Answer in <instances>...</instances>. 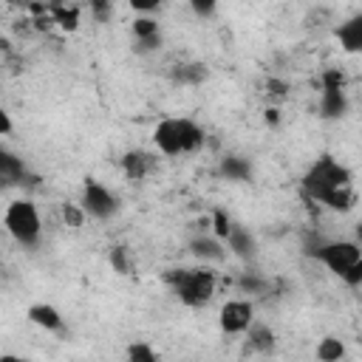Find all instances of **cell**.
I'll return each mask as SVG.
<instances>
[{
	"instance_id": "30bf717a",
	"label": "cell",
	"mask_w": 362,
	"mask_h": 362,
	"mask_svg": "<svg viewBox=\"0 0 362 362\" xmlns=\"http://www.w3.org/2000/svg\"><path fill=\"white\" fill-rule=\"evenodd\" d=\"M226 246H229V252L235 255V257H240V260H249V257H255L257 255V240H255V235L249 232V229H243V226H232V232H229V238L223 240Z\"/></svg>"
},
{
	"instance_id": "5b68a950",
	"label": "cell",
	"mask_w": 362,
	"mask_h": 362,
	"mask_svg": "<svg viewBox=\"0 0 362 362\" xmlns=\"http://www.w3.org/2000/svg\"><path fill=\"white\" fill-rule=\"evenodd\" d=\"M314 257L342 280L354 266L362 263V246L356 240H325L314 252Z\"/></svg>"
},
{
	"instance_id": "6da1fadb",
	"label": "cell",
	"mask_w": 362,
	"mask_h": 362,
	"mask_svg": "<svg viewBox=\"0 0 362 362\" xmlns=\"http://www.w3.org/2000/svg\"><path fill=\"white\" fill-rule=\"evenodd\" d=\"M303 189L311 201H320L334 212H348L354 206L351 170L331 156H322L308 167V173L303 175Z\"/></svg>"
},
{
	"instance_id": "9c48e42d",
	"label": "cell",
	"mask_w": 362,
	"mask_h": 362,
	"mask_svg": "<svg viewBox=\"0 0 362 362\" xmlns=\"http://www.w3.org/2000/svg\"><path fill=\"white\" fill-rule=\"evenodd\" d=\"M348 113V96L342 85H325L320 96V116L322 119H342Z\"/></svg>"
},
{
	"instance_id": "8992f818",
	"label": "cell",
	"mask_w": 362,
	"mask_h": 362,
	"mask_svg": "<svg viewBox=\"0 0 362 362\" xmlns=\"http://www.w3.org/2000/svg\"><path fill=\"white\" fill-rule=\"evenodd\" d=\"M79 206L85 215L96 218V221H107L110 215H116L119 209V198L99 181H88L82 187V198H79Z\"/></svg>"
},
{
	"instance_id": "cb8c5ba5",
	"label": "cell",
	"mask_w": 362,
	"mask_h": 362,
	"mask_svg": "<svg viewBox=\"0 0 362 362\" xmlns=\"http://www.w3.org/2000/svg\"><path fill=\"white\" fill-rule=\"evenodd\" d=\"M192 11H195L198 17H209V14L215 11V3H212V0H192Z\"/></svg>"
},
{
	"instance_id": "e0dca14e",
	"label": "cell",
	"mask_w": 362,
	"mask_h": 362,
	"mask_svg": "<svg viewBox=\"0 0 362 362\" xmlns=\"http://www.w3.org/2000/svg\"><path fill=\"white\" fill-rule=\"evenodd\" d=\"M249 345H252L255 351H260V354H269V351H274L277 337H274V331H272V328L252 322V328H249Z\"/></svg>"
},
{
	"instance_id": "4fadbf2b",
	"label": "cell",
	"mask_w": 362,
	"mask_h": 362,
	"mask_svg": "<svg viewBox=\"0 0 362 362\" xmlns=\"http://www.w3.org/2000/svg\"><path fill=\"white\" fill-rule=\"evenodd\" d=\"M28 320L42 331H62V314L48 303H34L28 308Z\"/></svg>"
},
{
	"instance_id": "ffe728a7",
	"label": "cell",
	"mask_w": 362,
	"mask_h": 362,
	"mask_svg": "<svg viewBox=\"0 0 362 362\" xmlns=\"http://www.w3.org/2000/svg\"><path fill=\"white\" fill-rule=\"evenodd\" d=\"M232 218L223 212V209H215L212 212V235L218 238V240H226L229 238V232H232Z\"/></svg>"
},
{
	"instance_id": "4316f807",
	"label": "cell",
	"mask_w": 362,
	"mask_h": 362,
	"mask_svg": "<svg viewBox=\"0 0 362 362\" xmlns=\"http://www.w3.org/2000/svg\"><path fill=\"white\" fill-rule=\"evenodd\" d=\"M266 122L274 124V122H277V110H266Z\"/></svg>"
},
{
	"instance_id": "52a82bcc",
	"label": "cell",
	"mask_w": 362,
	"mask_h": 362,
	"mask_svg": "<svg viewBox=\"0 0 362 362\" xmlns=\"http://www.w3.org/2000/svg\"><path fill=\"white\" fill-rule=\"evenodd\" d=\"M255 322V305L252 300H226L218 314V325L223 334H243Z\"/></svg>"
},
{
	"instance_id": "2e32d148",
	"label": "cell",
	"mask_w": 362,
	"mask_h": 362,
	"mask_svg": "<svg viewBox=\"0 0 362 362\" xmlns=\"http://www.w3.org/2000/svg\"><path fill=\"white\" fill-rule=\"evenodd\" d=\"M218 170H221V175L229 178V181H249V178H252V164H249L243 156H226Z\"/></svg>"
},
{
	"instance_id": "277c9868",
	"label": "cell",
	"mask_w": 362,
	"mask_h": 362,
	"mask_svg": "<svg viewBox=\"0 0 362 362\" xmlns=\"http://www.w3.org/2000/svg\"><path fill=\"white\" fill-rule=\"evenodd\" d=\"M3 223L8 229V235L23 243V246H34L42 235V221H40V212L37 206L28 201V198H17L8 204L6 215H3Z\"/></svg>"
},
{
	"instance_id": "8fae6325",
	"label": "cell",
	"mask_w": 362,
	"mask_h": 362,
	"mask_svg": "<svg viewBox=\"0 0 362 362\" xmlns=\"http://www.w3.org/2000/svg\"><path fill=\"white\" fill-rule=\"evenodd\" d=\"M337 40H339L342 51H348V54H362V14L348 17V20L337 28Z\"/></svg>"
},
{
	"instance_id": "44dd1931",
	"label": "cell",
	"mask_w": 362,
	"mask_h": 362,
	"mask_svg": "<svg viewBox=\"0 0 362 362\" xmlns=\"http://www.w3.org/2000/svg\"><path fill=\"white\" fill-rule=\"evenodd\" d=\"M127 362H158V356L147 342H133L127 348Z\"/></svg>"
},
{
	"instance_id": "83f0119b",
	"label": "cell",
	"mask_w": 362,
	"mask_h": 362,
	"mask_svg": "<svg viewBox=\"0 0 362 362\" xmlns=\"http://www.w3.org/2000/svg\"><path fill=\"white\" fill-rule=\"evenodd\" d=\"M356 243H359V246H362V221H359V223H356Z\"/></svg>"
},
{
	"instance_id": "484cf974",
	"label": "cell",
	"mask_w": 362,
	"mask_h": 362,
	"mask_svg": "<svg viewBox=\"0 0 362 362\" xmlns=\"http://www.w3.org/2000/svg\"><path fill=\"white\" fill-rule=\"evenodd\" d=\"M0 133H3V136H8V133H11V119H8V113H6V110L0 113Z\"/></svg>"
},
{
	"instance_id": "603a6c76",
	"label": "cell",
	"mask_w": 362,
	"mask_h": 362,
	"mask_svg": "<svg viewBox=\"0 0 362 362\" xmlns=\"http://www.w3.org/2000/svg\"><path fill=\"white\" fill-rule=\"evenodd\" d=\"M110 263L116 266V272H119V274H127V257H124V246H116V249L110 252Z\"/></svg>"
},
{
	"instance_id": "f1b7e54d",
	"label": "cell",
	"mask_w": 362,
	"mask_h": 362,
	"mask_svg": "<svg viewBox=\"0 0 362 362\" xmlns=\"http://www.w3.org/2000/svg\"><path fill=\"white\" fill-rule=\"evenodd\" d=\"M0 362H23V359H20V356H11V354H6Z\"/></svg>"
},
{
	"instance_id": "d4e9b609",
	"label": "cell",
	"mask_w": 362,
	"mask_h": 362,
	"mask_svg": "<svg viewBox=\"0 0 362 362\" xmlns=\"http://www.w3.org/2000/svg\"><path fill=\"white\" fill-rule=\"evenodd\" d=\"M65 221H71L74 226H79V221H82V212H76L74 206H65Z\"/></svg>"
},
{
	"instance_id": "7402d4cb",
	"label": "cell",
	"mask_w": 362,
	"mask_h": 362,
	"mask_svg": "<svg viewBox=\"0 0 362 362\" xmlns=\"http://www.w3.org/2000/svg\"><path fill=\"white\" fill-rule=\"evenodd\" d=\"M238 286H240L246 294H266V288H269V283H266L263 277H257V274H243V277L238 280Z\"/></svg>"
},
{
	"instance_id": "ba28073f",
	"label": "cell",
	"mask_w": 362,
	"mask_h": 362,
	"mask_svg": "<svg viewBox=\"0 0 362 362\" xmlns=\"http://www.w3.org/2000/svg\"><path fill=\"white\" fill-rule=\"evenodd\" d=\"M133 40H136V51L150 54L161 45V31L158 23L153 17H136L133 20Z\"/></svg>"
},
{
	"instance_id": "5bb4252c",
	"label": "cell",
	"mask_w": 362,
	"mask_h": 362,
	"mask_svg": "<svg viewBox=\"0 0 362 362\" xmlns=\"http://www.w3.org/2000/svg\"><path fill=\"white\" fill-rule=\"evenodd\" d=\"M189 252L198 257V260H221L223 255H226V249H223V243L215 238V235H201V238H192L189 240Z\"/></svg>"
},
{
	"instance_id": "7c38bea8",
	"label": "cell",
	"mask_w": 362,
	"mask_h": 362,
	"mask_svg": "<svg viewBox=\"0 0 362 362\" xmlns=\"http://www.w3.org/2000/svg\"><path fill=\"white\" fill-rule=\"evenodd\" d=\"M153 164H156V158L150 153H144V150H130V153L122 156V170H124V175L130 181H141L150 173Z\"/></svg>"
},
{
	"instance_id": "ac0fdd59",
	"label": "cell",
	"mask_w": 362,
	"mask_h": 362,
	"mask_svg": "<svg viewBox=\"0 0 362 362\" xmlns=\"http://www.w3.org/2000/svg\"><path fill=\"white\" fill-rule=\"evenodd\" d=\"M345 356V342L339 337H322L317 345V359L320 362H342Z\"/></svg>"
},
{
	"instance_id": "d6986e66",
	"label": "cell",
	"mask_w": 362,
	"mask_h": 362,
	"mask_svg": "<svg viewBox=\"0 0 362 362\" xmlns=\"http://www.w3.org/2000/svg\"><path fill=\"white\" fill-rule=\"evenodd\" d=\"M48 14H51V20H54L59 28H65V31H74V28L79 25V8H76V6H71V8H68V6H54Z\"/></svg>"
},
{
	"instance_id": "9a60e30c",
	"label": "cell",
	"mask_w": 362,
	"mask_h": 362,
	"mask_svg": "<svg viewBox=\"0 0 362 362\" xmlns=\"http://www.w3.org/2000/svg\"><path fill=\"white\" fill-rule=\"evenodd\" d=\"M0 178L6 184H20L25 178V164L8 150H0Z\"/></svg>"
},
{
	"instance_id": "7a4b0ae2",
	"label": "cell",
	"mask_w": 362,
	"mask_h": 362,
	"mask_svg": "<svg viewBox=\"0 0 362 362\" xmlns=\"http://www.w3.org/2000/svg\"><path fill=\"white\" fill-rule=\"evenodd\" d=\"M153 141L164 156H187L204 144V130L192 119H161L153 130Z\"/></svg>"
},
{
	"instance_id": "3957f363",
	"label": "cell",
	"mask_w": 362,
	"mask_h": 362,
	"mask_svg": "<svg viewBox=\"0 0 362 362\" xmlns=\"http://www.w3.org/2000/svg\"><path fill=\"white\" fill-rule=\"evenodd\" d=\"M167 280H170L175 297L184 305H189V308L206 305L212 300V294H215V274L206 266H198V269H175Z\"/></svg>"
}]
</instances>
